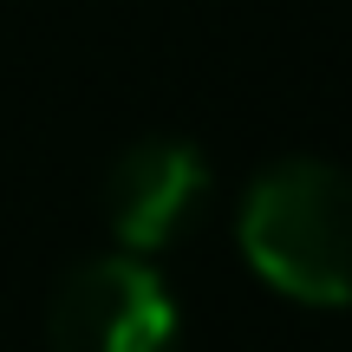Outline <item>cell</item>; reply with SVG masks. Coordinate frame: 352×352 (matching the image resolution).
I'll return each mask as SVG.
<instances>
[{"label":"cell","mask_w":352,"mask_h":352,"mask_svg":"<svg viewBox=\"0 0 352 352\" xmlns=\"http://www.w3.org/2000/svg\"><path fill=\"white\" fill-rule=\"evenodd\" d=\"M209 209V157L189 138H138L104 176V222L118 254L176 248Z\"/></svg>","instance_id":"obj_3"},{"label":"cell","mask_w":352,"mask_h":352,"mask_svg":"<svg viewBox=\"0 0 352 352\" xmlns=\"http://www.w3.org/2000/svg\"><path fill=\"white\" fill-rule=\"evenodd\" d=\"M46 346L52 352H183V314L144 254H98V261H78L52 287Z\"/></svg>","instance_id":"obj_2"},{"label":"cell","mask_w":352,"mask_h":352,"mask_svg":"<svg viewBox=\"0 0 352 352\" xmlns=\"http://www.w3.org/2000/svg\"><path fill=\"white\" fill-rule=\"evenodd\" d=\"M241 254L300 307H352V170L287 157L241 196Z\"/></svg>","instance_id":"obj_1"}]
</instances>
